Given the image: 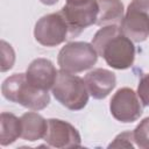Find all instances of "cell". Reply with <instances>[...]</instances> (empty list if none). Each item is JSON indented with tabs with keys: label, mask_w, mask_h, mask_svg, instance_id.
I'll list each match as a JSON object with an SVG mask.
<instances>
[{
	"label": "cell",
	"mask_w": 149,
	"mask_h": 149,
	"mask_svg": "<svg viewBox=\"0 0 149 149\" xmlns=\"http://www.w3.org/2000/svg\"><path fill=\"white\" fill-rule=\"evenodd\" d=\"M91 44L113 69L126 70L135 61L133 41L122 33L119 24L102 26L93 36Z\"/></svg>",
	"instance_id": "6da1fadb"
},
{
	"label": "cell",
	"mask_w": 149,
	"mask_h": 149,
	"mask_svg": "<svg viewBox=\"0 0 149 149\" xmlns=\"http://www.w3.org/2000/svg\"><path fill=\"white\" fill-rule=\"evenodd\" d=\"M1 92L7 100L20 104L31 111H41L50 102L48 91L30 85L26 78V73H14L6 78L1 85Z\"/></svg>",
	"instance_id": "7a4b0ae2"
},
{
	"label": "cell",
	"mask_w": 149,
	"mask_h": 149,
	"mask_svg": "<svg viewBox=\"0 0 149 149\" xmlns=\"http://www.w3.org/2000/svg\"><path fill=\"white\" fill-rule=\"evenodd\" d=\"M51 90L56 100L68 109L80 111L88 102L90 93L85 80L74 73L58 71Z\"/></svg>",
	"instance_id": "3957f363"
},
{
	"label": "cell",
	"mask_w": 149,
	"mask_h": 149,
	"mask_svg": "<svg viewBox=\"0 0 149 149\" xmlns=\"http://www.w3.org/2000/svg\"><path fill=\"white\" fill-rule=\"evenodd\" d=\"M98 56L92 44L87 42H70L59 50L57 63L63 71L79 73L93 68Z\"/></svg>",
	"instance_id": "277c9868"
},
{
	"label": "cell",
	"mask_w": 149,
	"mask_h": 149,
	"mask_svg": "<svg viewBox=\"0 0 149 149\" xmlns=\"http://www.w3.org/2000/svg\"><path fill=\"white\" fill-rule=\"evenodd\" d=\"M121 30L134 42L149 37V0H133L121 21Z\"/></svg>",
	"instance_id": "5b68a950"
},
{
	"label": "cell",
	"mask_w": 149,
	"mask_h": 149,
	"mask_svg": "<svg viewBox=\"0 0 149 149\" xmlns=\"http://www.w3.org/2000/svg\"><path fill=\"white\" fill-rule=\"evenodd\" d=\"M34 37L43 47H56L69 40V27L62 13L42 16L35 24Z\"/></svg>",
	"instance_id": "8992f818"
},
{
	"label": "cell",
	"mask_w": 149,
	"mask_h": 149,
	"mask_svg": "<svg viewBox=\"0 0 149 149\" xmlns=\"http://www.w3.org/2000/svg\"><path fill=\"white\" fill-rule=\"evenodd\" d=\"M69 27V38L78 36L84 29L97 24L99 6L97 0H88L84 3H66L59 10Z\"/></svg>",
	"instance_id": "52a82bcc"
},
{
	"label": "cell",
	"mask_w": 149,
	"mask_h": 149,
	"mask_svg": "<svg viewBox=\"0 0 149 149\" xmlns=\"http://www.w3.org/2000/svg\"><path fill=\"white\" fill-rule=\"evenodd\" d=\"M109 111L112 116L123 123L136 121L143 113V104L137 93L129 88H119L109 101Z\"/></svg>",
	"instance_id": "ba28073f"
},
{
	"label": "cell",
	"mask_w": 149,
	"mask_h": 149,
	"mask_svg": "<svg viewBox=\"0 0 149 149\" xmlns=\"http://www.w3.org/2000/svg\"><path fill=\"white\" fill-rule=\"evenodd\" d=\"M44 141L54 148H78L81 146L79 132L68 121L61 119H49Z\"/></svg>",
	"instance_id": "9c48e42d"
},
{
	"label": "cell",
	"mask_w": 149,
	"mask_h": 149,
	"mask_svg": "<svg viewBox=\"0 0 149 149\" xmlns=\"http://www.w3.org/2000/svg\"><path fill=\"white\" fill-rule=\"evenodd\" d=\"M57 73L58 71L51 61L47 58H36L29 64L26 71V78L34 87L48 91L52 88Z\"/></svg>",
	"instance_id": "30bf717a"
},
{
	"label": "cell",
	"mask_w": 149,
	"mask_h": 149,
	"mask_svg": "<svg viewBox=\"0 0 149 149\" xmlns=\"http://www.w3.org/2000/svg\"><path fill=\"white\" fill-rule=\"evenodd\" d=\"M90 95L94 99H105L116 85L115 73L107 69H93L84 78Z\"/></svg>",
	"instance_id": "8fae6325"
},
{
	"label": "cell",
	"mask_w": 149,
	"mask_h": 149,
	"mask_svg": "<svg viewBox=\"0 0 149 149\" xmlns=\"http://www.w3.org/2000/svg\"><path fill=\"white\" fill-rule=\"evenodd\" d=\"M21 137L26 141H37L44 137L48 129V120L35 112H27L21 118Z\"/></svg>",
	"instance_id": "7c38bea8"
},
{
	"label": "cell",
	"mask_w": 149,
	"mask_h": 149,
	"mask_svg": "<svg viewBox=\"0 0 149 149\" xmlns=\"http://www.w3.org/2000/svg\"><path fill=\"white\" fill-rule=\"evenodd\" d=\"M99 6V13L97 19L98 26L121 24L123 19V3L121 0H97Z\"/></svg>",
	"instance_id": "4fadbf2b"
},
{
	"label": "cell",
	"mask_w": 149,
	"mask_h": 149,
	"mask_svg": "<svg viewBox=\"0 0 149 149\" xmlns=\"http://www.w3.org/2000/svg\"><path fill=\"white\" fill-rule=\"evenodd\" d=\"M21 137V120L8 112L0 115V144L8 146Z\"/></svg>",
	"instance_id": "5bb4252c"
},
{
	"label": "cell",
	"mask_w": 149,
	"mask_h": 149,
	"mask_svg": "<svg viewBox=\"0 0 149 149\" xmlns=\"http://www.w3.org/2000/svg\"><path fill=\"white\" fill-rule=\"evenodd\" d=\"M135 144L139 148H149V116L144 118L133 130Z\"/></svg>",
	"instance_id": "9a60e30c"
},
{
	"label": "cell",
	"mask_w": 149,
	"mask_h": 149,
	"mask_svg": "<svg viewBox=\"0 0 149 149\" xmlns=\"http://www.w3.org/2000/svg\"><path fill=\"white\" fill-rule=\"evenodd\" d=\"M0 49H1V65H0V70L1 72H6L8 70H10L14 65L15 62V52L14 49L12 48V45L9 43H7L6 41H1L0 42Z\"/></svg>",
	"instance_id": "2e32d148"
},
{
	"label": "cell",
	"mask_w": 149,
	"mask_h": 149,
	"mask_svg": "<svg viewBox=\"0 0 149 149\" xmlns=\"http://www.w3.org/2000/svg\"><path fill=\"white\" fill-rule=\"evenodd\" d=\"M135 141L133 132H123L116 135V137L108 144V148H134Z\"/></svg>",
	"instance_id": "e0dca14e"
},
{
	"label": "cell",
	"mask_w": 149,
	"mask_h": 149,
	"mask_svg": "<svg viewBox=\"0 0 149 149\" xmlns=\"http://www.w3.org/2000/svg\"><path fill=\"white\" fill-rule=\"evenodd\" d=\"M136 93L143 106H149V73H144L140 78Z\"/></svg>",
	"instance_id": "ac0fdd59"
},
{
	"label": "cell",
	"mask_w": 149,
	"mask_h": 149,
	"mask_svg": "<svg viewBox=\"0 0 149 149\" xmlns=\"http://www.w3.org/2000/svg\"><path fill=\"white\" fill-rule=\"evenodd\" d=\"M40 1L42 3H44V5H47V6H52V5L58 2V0H40Z\"/></svg>",
	"instance_id": "d6986e66"
},
{
	"label": "cell",
	"mask_w": 149,
	"mask_h": 149,
	"mask_svg": "<svg viewBox=\"0 0 149 149\" xmlns=\"http://www.w3.org/2000/svg\"><path fill=\"white\" fill-rule=\"evenodd\" d=\"M88 0H66V3H72V5H78V3H84Z\"/></svg>",
	"instance_id": "ffe728a7"
}]
</instances>
